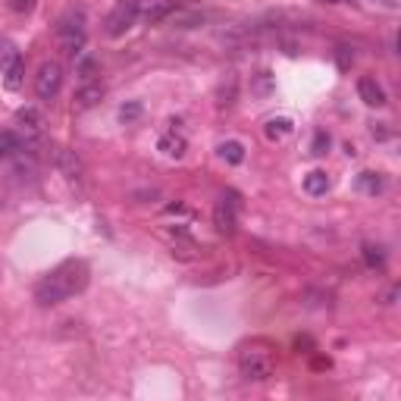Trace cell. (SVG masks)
Segmentation results:
<instances>
[{
    "label": "cell",
    "mask_w": 401,
    "mask_h": 401,
    "mask_svg": "<svg viewBox=\"0 0 401 401\" xmlns=\"http://www.w3.org/2000/svg\"><path fill=\"white\" fill-rule=\"evenodd\" d=\"M85 285H88V263L66 260L56 269H50L35 285V301L41 307H54V304H63L66 298H72V294H79Z\"/></svg>",
    "instance_id": "cell-1"
},
{
    "label": "cell",
    "mask_w": 401,
    "mask_h": 401,
    "mask_svg": "<svg viewBox=\"0 0 401 401\" xmlns=\"http://www.w3.org/2000/svg\"><path fill=\"white\" fill-rule=\"evenodd\" d=\"M238 367H242V376L244 379H254V382H263L273 376V354L263 348H244L242 357H238Z\"/></svg>",
    "instance_id": "cell-2"
},
{
    "label": "cell",
    "mask_w": 401,
    "mask_h": 401,
    "mask_svg": "<svg viewBox=\"0 0 401 401\" xmlns=\"http://www.w3.org/2000/svg\"><path fill=\"white\" fill-rule=\"evenodd\" d=\"M138 13H141V0H119L116 6H113V13L107 16V22H104V31L110 38H119V35H125V31L135 25V19H138Z\"/></svg>",
    "instance_id": "cell-3"
},
{
    "label": "cell",
    "mask_w": 401,
    "mask_h": 401,
    "mask_svg": "<svg viewBox=\"0 0 401 401\" xmlns=\"http://www.w3.org/2000/svg\"><path fill=\"white\" fill-rule=\"evenodd\" d=\"M60 85H63V69L60 63H44L35 75V94L41 100H54L60 94Z\"/></svg>",
    "instance_id": "cell-4"
},
{
    "label": "cell",
    "mask_w": 401,
    "mask_h": 401,
    "mask_svg": "<svg viewBox=\"0 0 401 401\" xmlns=\"http://www.w3.org/2000/svg\"><path fill=\"white\" fill-rule=\"evenodd\" d=\"M0 75H3L6 88H19V85H22L25 60H22V54H19L16 47H10V44L0 50Z\"/></svg>",
    "instance_id": "cell-5"
},
{
    "label": "cell",
    "mask_w": 401,
    "mask_h": 401,
    "mask_svg": "<svg viewBox=\"0 0 401 401\" xmlns=\"http://www.w3.org/2000/svg\"><path fill=\"white\" fill-rule=\"evenodd\" d=\"M213 223H217L219 232H235V200H232V194H223V200L217 204V210H213Z\"/></svg>",
    "instance_id": "cell-6"
},
{
    "label": "cell",
    "mask_w": 401,
    "mask_h": 401,
    "mask_svg": "<svg viewBox=\"0 0 401 401\" xmlns=\"http://www.w3.org/2000/svg\"><path fill=\"white\" fill-rule=\"evenodd\" d=\"M107 88L100 85V81H85V85L75 91V107L79 110H91V107H97L100 100H104Z\"/></svg>",
    "instance_id": "cell-7"
},
{
    "label": "cell",
    "mask_w": 401,
    "mask_h": 401,
    "mask_svg": "<svg viewBox=\"0 0 401 401\" xmlns=\"http://www.w3.org/2000/svg\"><path fill=\"white\" fill-rule=\"evenodd\" d=\"M357 94H361V100L367 107H382V104H386V91H382V85L376 79H370V75H363V79L357 81Z\"/></svg>",
    "instance_id": "cell-8"
},
{
    "label": "cell",
    "mask_w": 401,
    "mask_h": 401,
    "mask_svg": "<svg viewBox=\"0 0 401 401\" xmlns=\"http://www.w3.org/2000/svg\"><path fill=\"white\" fill-rule=\"evenodd\" d=\"M25 148H29V138L16 135V132H10V129H0V157H16V154H22Z\"/></svg>",
    "instance_id": "cell-9"
},
{
    "label": "cell",
    "mask_w": 401,
    "mask_h": 401,
    "mask_svg": "<svg viewBox=\"0 0 401 401\" xmlns=\"http://www.w3.org/2000/svg\"><path fill=\"white\" fill-rule=\"evenodd\" d=\"M292 132H294V125L288 116H273V119H267V125H263V135H267L269 141H285Z\"/></svg>",
    "instance_id": "cell-10"
},
{
    "label": "cell",
    "mask_w": 401,
    "mask_h": 401,
    "mask_svg": "<svg viewBox=\"0 0 401 401\" xmlns=\"http://www.w3.org/2000/svg\"><path fill=\"white\" fill-rule=\"evenodd\" d=\"M16 123L22 125V132H25V138H31V135H38L41 132V125H44V119H41V113L35 110V107H22V110L16 113Z\"/></svg>",
    "instance_id": "cell-11"
},
{
    "label": "cell",
    "mask_w": 401,
    "mask_h": 401,
    "mask_svg": "<svg viewBox=\"0 0 401 401\" xmlns=\"http://www.w3.org/2000/svg\"><path fill=\"white\" fill-rule=\"evenodd\" d=\"M329 175L323 173V169H313V173H307L304 175V191L310 194V198H320V194H326L329 191Z\"/></svg>",
    "instance_id": "cell-12"
},
{
    "label": "cell",
    "mask_w": 401,
    "mask_h": 401,
    "mask_svg": "<svg viewBox=\"0 0 401 401\" xmlns=\"http://www.w3.org/2000/svg\"><path fill=\"white\" fill-rule=\"evenodd\" d=\"M85 31V13H66V16L60 19V25H56V35H81Z\"/></svg>",
    "instance_id": "cell-13"
},
{
    "label": "cell",
    "mask_w": 401,
    "mask_h": 401,
    "mask_svg": "<svg viewBox=\"0 0 401 401\" xmlns=\"http://www.w3.org/2000/svg\"><path fill=\"white\" fill-rule=\"evenodd\" d=\"M157 148H160L166 157H175V160H179V157L185 154V138L175 135V132H166V135L157 141Z\"/></svg>",
    "instance_id": "cell-14"
},
{
    "label": "cell",
    "mask_w": 401,
    "mask_h": 401,
    "mask_svg": "<svg viewBox=\"0 0 401 401\" xmlns=\"http://www.w3.org/2000/svg\"><path fill=\"white\" fill-rule=\"evenodd\" d=\"M357 188H361L363 194H379L382 188H386V179H382L379 173H370L367 169V173L357 175Z\"/></svg>",
    "instance_id": "cell-15"
},
{
    "label": "cell",
    "mask_w": 401,
    "mask_h": 401,
    "mask_svg": "<svg viewBox=\"0 0 401 401\" xmlns=\"http://www.w3.org/2000/svg\"><path fill=\"white\" fill-rule=\"evenodd\" d=\"M363 263H367L370 269H379L382 263H386V251H382V244H373V242H367L363 244Z\"/></svg>",
    "instance_id": "cell-16"
},
{
    "label": "cell",
    "mask_w": 401,
    "mask_h": 401,
    "mask_svg": "<svg viewBox=\"0 0 401 401\" xmlns=\"http://www.w3.org/2000/svg\"><path fill=\"white\" fill-rule=\"evenodd\" d=\"M217 150H219V157H223L226 163H242V160H244V148H242V141H223Z\"/></svg>",
    "instance_id": "cell-17"
},
{
    "label": "cell",
    "mask_w": 401,
    "mask_h": 401,
    "mask_svg": "<svg viewBox=\"0 0 401 401\" xmlns=\"http://www.w3.org/2000/svg\"><path fill=\"white\" fill-rule=\"evenodd\" d=\"M56 163H60V166L69 173V179H79V169H81V166H79V160H75V157L69 154L66 148H56Z\"/></svg>",
    "instance_id": "cell-18"
},
{
    "label": "cell",
    "mask_w": 401,
    "mask_h": 401,
    "mask_svg": "<svg viewBox=\"0 0 401 401\" xmlns=\"http://www.w3.org/2000/svg\"><path fill=\"white\" fill-rule=\"evenodd\" d=\"M169 10H173L169 3H150L148 10H144V19H148L150 25H154V22H160L163 16H169Z\"/></svg>",
    "instance_id": "cell-19"
},
{
    "label": "cell",
    "mask_w": 401,
    "mask_h": 401,
    "mask_svg": "<svg viewBox=\"0 0 401 401\" xmlns=\"http://www.w3.org/2000/svg\"><path fill=\"white\" fill-rule=\"evenodd\" d=\"M329 144H332V138L326 135V132H317V135H313V144H310V154L313 157H323L326 150H329Z\"/></svg>",
    "instance_id": "cell-20"
},
{
    "label": "cell",
    "mask_w": 401,
    "mask_h": 401,
    "mask_svg": "<svg viewBox=\"0 0 401 401\" xmlns=\"http://www.w3.org/2000/svg\"><path fill=\"white\" fill-rule=\"evenodd\" d=\"M138 116H141V104H138V100H132V104H123V107H119V119H123V123H135Z\"/></svg>",
    "instance_id": "cell-21"
},
{
    "label": "cell",
    "mask_w": 401,
    "mask_h": 401,
    "mask_svg": "<svg viewBox=\"0 0 401 401\" xmlns=\"http://www.w3.org/2000/svg\"><path fill=\"white\" fill-rule=\"evenodd\" d=\"M336 63H338V69H351V63H354V54H351V47H336Z\"/></svg>",
    "instance_id": "cell-22"
},
{
    "label": "cell",
    "mask_w": 401,
    "mask_h": 401,
    "mask_svg": "<svg viewBox=\"0 0 401 401\" xmlns=\"http://www.w3.org/2000/svg\"><path fill=\"white\" fill-rule=\"evenodd\" d=\"M6 6H10L13 13H31L35 10V0H6Z\"/></svg>",
    "instance_id": "cell-23"
},
{
    "label": "cell",
    "mask_w": 401,
    "mask_h": 401,
    "mask_svg": "<svg viewBox=\"0 0 401 401\" xmlns=\"http://www.w3.org/2000/svg\"><path fill=\"white\" fill-rule=\"evenodd\" d=\"M79 72H81V79H91V72H94V60H81Z\"/></svg>",
    "instance_id": "cell-24"
}]
</instances>
